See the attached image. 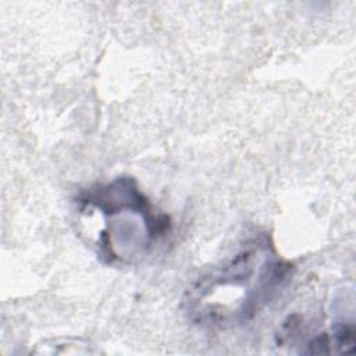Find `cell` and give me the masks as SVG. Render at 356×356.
<instances>
[{
  "label": "cell",
  "instance_id": "cell-1",
  "mask_svg": "<svg viewBox=\"0 0 356 356\" xmlns=\"http://www.w3.org/2000/svg\"><path fill=\"white\" fill-rule=\"evenodd\" d=\"M291 271L292 264L277 256L267 238L253 239L191 286L186 310L202 325L243 324L275 296Z\"/></svg>",
  "mask_w": 356,
  "mask_h": 356
},
{
  "label": "cell",
  "instance_id": "cell-2",
  "mask_svg": "<svg viewBox=\"0 0 356 356\" xmlns=\"http://www.w3.org/2000/svg\"><path fill=\"white\" fill-rule=\"evenodd\" d=\"M75 202L79 210L103 216L104 225L95 246L99 259L107 264L132 261L170 229V218L152 206L131 177L90 186Z\"/></svg>",
  "mask_w": 356,
  "mask_h": 356
}]
</instances>
